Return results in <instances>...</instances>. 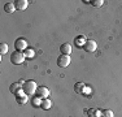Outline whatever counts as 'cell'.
I'll list each match as a JSON object with an SVG mask.
<instances>
[{"instance_id": "3957f363", "label": "cell", "mask_w": 122, "mask_h": 117, "mask_svg": "<svg viewBox=\"0 0 122 117\" xmlns=\"http://www.w3.org/2000/svg\"><path fill=\"white\" fill-rule=\"evenodd\" d=\"M96 48H97V44H96V42L92 40V39L86 40V43L83 44V49H85L86 52H88V53L95 52V51H96Z\"/></svg>"}, {"instance_id": "9a60e30c", "label": "cell", "mask_w": 122, "mask_h": 117, "mask_svg": "<svg viewBox=\"0 0 122 117\" xmlns=\"http://www.w3.org/2000/svg\"><path fill=\"white\" fill-rule=\"evenodd\" d=\"M75 43H77L78 47H81V46L83 47V44L86 43V40H85V38H83V37H78V38H75Z\"/></svg>"}, {"instance_id": "9c48e42d", "label": "cell", "mask_w": 122, "mask_h": 117, "mask_svg": "<svg viewBox=\"0 0 122 117\" xmlns=\"http://www.w3.org/2000/svg\"><path fill=\"white\" fill-rule=\"evenodd\" d=\"M60 52L62 55H70L71 53V46H70V43H64L62 46L60 47Z\"/></svg>"}, {"instance_id": "52a82bcc", "label": "cell", "mask_w": 122, "mask_h": 117, "mask_svg": "<svg viewBox=\"0 0 122 117\" xmlns=\"http://www.w3.org/2000/svg\"><path fill=\"white\" fill-rule=\"evenodd\" d=\"M27 100H29V96L24 92V90H21V91H18L16 94V101L18 104H21V105L26 104V103H27Z\"/></svg>"}, {"instance_id": "d6986e66", "label": "cell", "mask_w": 122, "mask_h": 117, "mask_svg": "<svg viewBox=\"0 0 122 117\" xmlns=\"http://www.w3.org/2000/svg\"><path fill=\"white\" fill-rule=\"evenodd\" d=\"M91 4L94 5V7H103L104 1L103 0H94V1H91Z\"/></svg>"}, {"instance_id": "8fae6325", "label": "cell", "mask_w": 122, "mask_h": 117, "mask_svg": "<svg viewBox=\"0 0 122 117\" xmlns=\"http://www.w3.org/2000/svg\"><path fill=\"white\" fill-rule=\"evenodd\" d=\"M85 89H86V85L83 83V82H77V83L74 85V91L77 94H82L85 91Z\"/></svg>"}, {"instance_id": "5bb4252c", "label": "cell", "mask_w": 122, "mask_h": 117, "mask_svg": "<svg viewBox=\"0 0 122 117\" xmlns=\"http://www.w3.org/2000/svg\"><path fill=\"white\" fill-rule=\"evenodd\" d=\"M8 44L7 43H0V55H5L8 52Z\"/></svg>"}, {"instance_id": "ac0fdd59", "label": "cell", "mask_w": 122, "mask_h": 117, "mask_svg": "<svg viewBox=\"0 0 122 117\" xmlns=\"http://www.w3.org/2000/svg\"><path fill=\"white\" fill-rule=\"evenodd\" d=\"M24 53H25V56L26 57H34V49H31V48H27V49H25V52H24Z\"/></svg>"}, {"instance_id": "ffe728a7", "label": "cell", "mask_w": 122, "mask_h": 117, "mask_svg": "<svg viewBox=\"0 0 122 117\" xmlns=\"http://www.w3.org/2000/svg\"><path fill=\"white\" fill-rule=\"evenodd\" d=\"M90 117H97V109H88L87 111Z\"/></svg>"}, {"instance_id": "30bf717a", "label": "cell", "mask_w": 122, "mask_h": 117, "mask_svg": "<svg viewBox=\"0 0 122 117\" xmlns=\"http://www.w3.org/2000/svg\"><path fill=\"white\" fill-rule=\"evenodd\" d=\"M9 90H10V92H12V94L16 95L18 91H21V90H22V83H21V82H14V83L10 85Z\"/></svg>"}, {"instance_id": "277c9868", "label": "cell", "mask_w": 122, "mask_h": 117, "mask_svg": "<svg viewBox=\"0 0 122 117\" xmlns=\"http://www.w3.org/2000/svg\"><path fill=\"white\" fill-rule=\"evenodd\" d=\"M70 56L68 55H60L59 58H57V65L60 68H66L68 65H70Z\"/></svg>"}, {"instance_id": "6da1fadb", "label": "cell", "mask_w": 122, "mask_h": 117, "mask_svg": "<svg viewBox=\"0 0 122 117\" xmlns=\"http://www.w3.org/2000/svg\"><path fill=\"white\" fill-rule=\"evenodd\" d=\"M22 90L26 94L27 96H31L34 94H36V90H38V86H36V82L35 81H25V83L22 85Z\"/></svg>"}, {"instance_id": "5b68a950", "label": "cell", "mask_w": 122, "mask_h": 117, "mask_svg": "<svg viewBox=\"0 0 122 117\" xmlns=\"http://www.w3.org/2000/svg\"><path fill=\"white\" fill-rule=\"evenodd\" d=\"M49 89H47L46 86H39L38 87V90H36V96L39 99H48V96H49Z\"/></svg>"}, {"instance_id": "2e32d148", "label": "cell", "mask_w": 122, "mask_h": 117, "mask_svg": "<svg viewBox=\"0 0 122 117\" xmlns=\"http://www.w3.org/2000/svg\"><path fill=\"white\" fill-rule=\"evenodd\" d=\"M101 117H114V113H113L110 109H105V111H103V113H101Z\"/></svg>"}, {"instance_id": "8992f818", "label": "cell", "mask_w": 122, "mask_h": 117, "mask_svg": "<svg viewBox=\"0 0 122 117\" xmlns=\"http://www.w3.org/2000/svg\"><path fill=\"white\" fill-rule=\"evenodd\" d=\"M14 47H16V51L27 49V40H26L25 38H18V39L14 42Z\"/></svg>"}, {"instance_id": "7c38bea8", "label": "cell", "mask_w": 122, "mask_h": 117, "mask_svg": "<svg viewBox=\"0 0 122 117\" xmlns=\"http://www.w3.org/2000/svg\"><path fill=\"white\" fill-rule=\"evenodd\" d=\"M51 107H52V101L49 100V99H43L42 104H40V108H42V109H44V111H48Z\"/></svg>"}, {"instance_id": "7a4b0ae2", "label": "cell", "mask_w": 122, "mask_h": 117, "mask_svg": "<svg viewBox=\"0 0 122 117\" xmlns=\"http://www.w3.org/2000/svg\"><path fill=\"white\" fill-rule=\"evenodd\" d=\"M25 53L22 51H14L12 55H10V61H12L13 65H21L22 63L25 61Z\"/></svg>"}, {"instance_id": "e0dca14e", "label": "cell", "mask_w": 122, "mask_h": 117, "mask_svg": "<svg viewBox=\"0 0 122 117\" xmlns=\"http://www.w3.org/2000/svg\"><path fill=\"white\" fill-rule=\"evenodd\" d=\"M31 104H33L34 107H40V104H42V99H39L38 96H35V98L31 100Z\"/></svg>"}, {"instance_id": "ba28073f", "label": "cell", "mask_w": 122, "mask_h": 117, "mask_svg": "<svg viewBox=\"0 0 122 117\" xmlns=\"http://www.w3.org/2000/svg\"><path fill=\"white\" fill-rule=\"evenodd\" d=\"M13 3H14L16 9H18V11H25L26 8H27V5H29L27 0H16V1H13Z\"/></svg>"}, {"instance_id": "4fadbf2b", "label": "cell", "mask_w": 122, "mask_h": 117, "mask_svg": "<svg viewBox=\"0 0 122 117\" xmlns=\"http://www.w3.org/2000/svg\"><path fill=\"white\" fill-rule=\"evenodd\" d=\"M4 11L7 12V13H14V11H16V7H14V3H7V4L4 5Z\"/></svg>"}]
</instances>
